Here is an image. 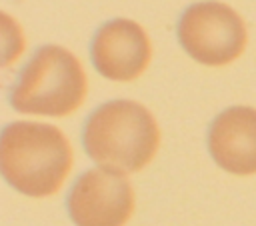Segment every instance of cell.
Masks as SVG:
<instances>
[{
  "label": "cell",
  "mask_w": 256,
  "mask_h": 226,
  "mask_svg": "<svg viewBox=\"0 0 256 226\" xmlns=\"http://www.w3.org/2000/svg\"><path fill=\"white\" fill-rule=\"evenodd\" d=\"M160 146L154 116L138 102L114 100L102 104L86 122L84 148L102 168L126 174L142 170Z\"/></svg>",
  "instance_id": "cell-2"
},
{
  "label": "cell",
  "mask_w": 256,
  "mask_h": 226,
  "mask_svg": "<svg viewBox=\"0 0 256 226\" xmlns=\"http://www.w3.org/2000/svg\"><path fill=\"white\" fill-rule=\"evenodd\" d=\"M86 74L78 58L60 46L40 48L12 88L10 102L22 114L68 116L86 98Z\"/></svg>",
  "instance_id": "cell-3"
},
{
  "label": "cell",
  "mask_w": 256,
  "mask_h": 226,
  "mask_svg": "<svg viewBox=\"0 0 256 226\" xmlns=\"http://www.w3.org/2000/svg\"><path fill=\"white\" fill-rule=\"evenodd\" d=\"M208 148L214 162L230 174H256V110L234 106L218 114L210 126Z\"/></svg>",
  "instance_id": "cell-7"
},
{
  "label": "cell",
  "mask_w": 256,
  "mask_h": 226,
  "mask_svg": "<svg viewBox=\"0 0 256 226\" xmlns=\"http://www.w3.org/2000/svg\"><path fill=\"white\" fill-rule=\"evenodd\" d=\"M0 168L18 192L32 198L50 196L72 168V148L56 126L14 122L0 138Z\"/></svg>",
  "instance_id": "cell-1"
},
{
  "label": "cell",
  "mask_w": 256,
  "mask_h": 226,
  "mask_svg": "<svg viewBox=\"0 0 256 226\" xmlns=\"http://www.w3.org/2000/svg\"><path fill=\"white\" fill-rule=\"evenodd\" d=\"M152 56L150 40L140 24L134 20L118 18L106 22L94 36L92 62L96 70L118 82L138 78Z\"/></svg>",
  "instance_id": "cell-6"
},
{
  "label": "cell",
  "mask_w": 256,
  "mask_h": 226,
  "mask_svg": "<svg viewBox=\"0 0 256 226\" xmlns=\"http://www.w3.org/2000/svg\"><path fill=\"white\" fill-rule=\"evenodd\" d=\"M68 212L76 226H124L134 212L132 184L106 168L88 170L68 196Z\"/></svg>",
  "instance_id": "cell-5"
},
{
  "label": "cell",
  "mask_w": 256,
  "mask_h": 226,
  "mask_svg": "<svg viewBox=\"0 0 256 226\" xmlns=\"http://www.w3.org/2000/svg\"><path fill=\"white\" fill-rule=\"evenodd\" d=\"M182 48L200 64L224 66L236 60L246 46V26L236 10L222 2H198L178 22Z\"/></svg>",
  "instance_id": "cell-4"
}]
</instances>
